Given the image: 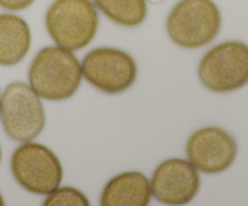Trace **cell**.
I'll use <instances>...</instances> for the list:
<instances>
[{"mask_svg": "<svg viewBox=\"0 0 248 206\" xmlns=\"http://www.w3.org/2000/svg\"><path fill=\"white\" fill-rule=\"evenodd\" d=\"M29 82L39 97L63 101L77 92L81 82V67L68 48L48 46L39 51L29 67Z\"/></svg>", "mask_w": 248, "mask_h": 206, "instance_id": "1", "label": "cell"}, {"mask_svg": "<svg viewBox=\"0 0 248 206\" xmlns=\"http://www.w3.org/2000/svg\"><path fill=\"white\" fill-rule=\"evenodd\" d=\"M222 17L212 0H181L167 17V33L184 48H199L210 44L219 33Z\"/></svg>", "mask_w": 248, "mask_h": 206, "instance_id": "2", "label": "cell"}, {"mask_svg": "<svg viewBox=\"0 0 248 206\" xmlns=\"http://www.w3.org/2000/svg\"><path fill=\"white\" fill-rule=\"evenodd\" d=\"M45 22L57 45L80 50L96 35L98 15L91 0H56L46 12Z\"/></svg>", "mask_w": 248, "mask_h": 206, "instance_id": "3", "label": "cell"}, {"mask_svg": "<svg viewBox=\"0 0 248 206\" xmlns=\"http://www.w3.org/2000/svg\"><path fill=\"white\" fill-rule=\"evenodd\" d=\"M2 127L11 140L29 142L45 126V109L38 95L24 82H11L0 102Z\"/></svg>", "mask_w": 248, "mask_h": 206, "instance_id": "4", "label": "cell"}, {"mask_svg": "<svg viewBox=\"0 0 248 206\" xmlns=\"http://www.w3.org/2000/svg\"><path fill=\"white\" fill-rule=\"evenodd\" d=\"M203 86L217 94L235 91L248 84V45L227 41L206 52L199 64Z\"/></svg>", "mask_w": 248, "mask_h": 206, "instance_id": "5", "label": "cell"}, {"mask_svg": "<svg viewBox=\"0 0 248 206\" xmlns=\"http://www.w3.org/2000/svg\"><path fill=\"white\" fill-rule=\"evenodd\" d=\"M15 179L34 194H50L58 188L63 177L61 161L55 153L38 143H24L11 158Z\"/></svg>", "mask_w": 248, "mask_h": 206, "instance_id": "6", "label": "cell"}, {"mask_svg": "<svg viewBox=\"0 0 248 206\" xmlns=\"http://www.w3.org/2000/svg\"><path fill=\"white\" fill-rule=\"evenodd\" d=\"M82 75L93 87L108 95L130 89L137 78V65L128 53L113 48H98L85 56Z\"/></svg>", "mask_w": 248, "mask_h": 206, "instance_id": "7", "label": "cell"}, {"mask_svg": "<svg viewBox=\"0 0 248 206\" xmlns=\"http://www.w3.org/2000/svg\"><path fill=\"white\" fill-rule=\"evenodd\" d=\"M237 144L235 138L223 128L207 126L191 135L186 143L189 162L205 174H219L235 161Z\"/></svg>", "mask_w": 248, "mask_h": 206, "instance_id": "8", "label": "cell"}, {"mask_svg": "<svg viewBox=\"0 0 248 206\" xmlns=\"http://www.w3.org/2000/svg\"><path fill=\"white\" fill-rule=\"evenodd\" d=\"M152 194L166 205H184L193 200L200 187L195 167L183 159L162 161L153 174Z\"/></svg>", "mask_w": 248, "mask_h": 206, "instance_id": "9", "label": "cell"}, {"mask_svg": "<svg viewBox=\"0 0 248 206\" xmlns=\"http://www.w3.org/2000/svg\"><path fill=\"white\" fill-rule=\"evenodd\" d=\"M152 196V187L140 172L130 171L118 174L107 183L102 191L103 206H145Z\"/></svg>", "mask_w": 248, "mask_h": 206, "instance_id": "10", "label": "cell"}, {"mask_svg": "<svg viewBox=\"0 0 248 206\" xmlns=\"http://www.w3.org/2000/svg\"><path fill=\"white\" fill-rule=\"evenodd\" d=\"M31 46V29L23 18L15 15H0V64L21 62Z\"/></svg>", "mask_w": 248, "mask_h": 206, "instance_id": "11", "label": "cell"}, {"mask_svg": "<svg viewBox=\"0 0 248 206\" xmlns=\"http://www.w3.org/2000/svg\"><path fill=\"white\" fill-rule=\"evenodd\" d=\"M98 9L119 26L137 27L147 17L145 0H94Z\"/></svg>", "mask_w": 248, "mask_h": 206, "instance_id": "12", "label": "cell"}, {"mask_svg": "<svg viewBox=\"0 0 248 206\" xmlns=\"http://www.w3.org/2000/svg\"><path fill=\"white\" fill-rule=\"evenodd\" d=\"M89 204L86 196L72 187L56 188L44 201L45 206H87Z\"/></svg>", "mask_w": 248, "mask_h": 206, "instance_id": "13", "label": "cell"}, {"mask_svg": "<svg viewBox=\"0 0 248 206\" xmlns=\"http://www.w3.org/2000/svg\"><path fill=\"white\" fill-rule=\"evenodd\" d=\"M34 0H0V7L12 11L24 10L33 4Z\"/></svg>", "mask_w": 248, "mask_h": 206, "instance_id": "14", "label": "cell"}, {"mask_svg": "<svg viewBox=\"0 0 248 206\" xmlns=\"http://www.w3.org/2000/svg\"><path fill=\"white\" fill-rule=\"evenodd\" d=\"M4 205V199H2V196L0 195V206Z\"/></svg>", "mask_w": 248, "mask_h": 206, "instance_id": "15", "label": "cell"}, {"mask_svg": "<svg viewBox=\"0 0 248 206\" xmlns=\"http://www.w3.org/2000/svg\"><path fill=\"white\" fill-rule=\"evenodd\" d=\"M0 159H1V150H0Z\"/></svg>", "mask_w": 248, "mask_h": 206, "instance_id": "16", "label": "cell"}, {"mask_svg": "<svg viewBox=\"0 0 248 206\" xmlns=\"http://www.w3.org/2000/svg\"><path fill=\"white\" fill-rule=\"evenodd\" d=\"M0 102H1V99H0Z\"/></svg>", "mask_w": 248, "mask_h": 206, "instance_id": "17", "label": "cell"}]
</instances>
